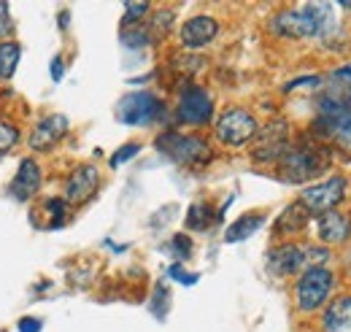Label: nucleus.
<instances>
[{
  "label": "nucleus",
  "instance_id": "1",
  "mask_svg": "<svg viewBox=\"0 0 351 332\" xmlns=\"http://www.w3.org/2000/svg\"><path fill=\"white\" fill-rule=\"evenodd\" d=\"M276 165H278V173L284 181L306 184L327 167V157L319 152V146H289L287 154Z\"/></svg>",
  "mask_w": 351,
  "mask_h": 332
},
{
  "label": "nucleus",
  "instance_id": "2",
  "mask_svg": "<svg viewBox=\"0 0 351 332\" xmlns=\"http://www.w3.org/2000/svg\"><path fill=\"white\" fill-rule=\"evenodd\" d=\"M335 287V276L327 268H308L295 284V303L303 313H313L330 303V292Z\"/></svg>",
  "mask_w": 351,
  "mask_h": 332
},
{
  "label": "nucleus",
  "instance_id": "3",
  "mask_svg": "<svg viewBox=\"0 0 351 332\" xmlns=\"http://www.w3.org/2000/svg\"><path fill=\"white\" fill-rule=\"evenodd\" d=\"M157 149L171 157L173 163L178 165H186V167H197V165H206L211 160V149L208 143L200 138V135H181V132H162L157 138Z\"/></svg>",
  "mask_w": 351,
  "mask_h": 332
},
{
  "label": "nucleus",
  "instance_id": "4",
  "mask_svg": "<svg viewBox=\"0 0 351 332\" xmlns=\"http://www.w3.org/2000/svg\"><path fill=\"white\" fill-rule=\"evenodd\" d=\"M346 192H349V178L346 176H332V178H327L322 184L308 187L306 192H300V200L298 203L306 208L308 213L322 216L327 211H335L338 203H343Z\"/></svg>",
  "mask_w": 351,
  "mask_h": 332
},
{
  "label": "nucleus",
  "instance_id": "5",
  "mask_svg": "<svg viewBox=\"0 0 351 332\" xmlns=\"http://www.w3.org/2000/svg\"><path fill=\"white\" fill-rule=\"evenodd\" d=\"M165 114V106L152 92H130L117 106V119L125 125H152Z\"/></svg>",
  "mask_w": 351,
  "mask_h": 332
},
{
  "label": "nucleus",
  "instance_id": "6",
  "mask_svg": "<svg viewBox=\"0 0 351 332\" xmlns=\"http://www.w3.org/2000/svg\"><path fill=\"white\" fill-rule=\"evenodd\" d=\"M257 119L246 108H227L217 119V138L224 146H246L257 135Z\"/></svg>",
  "mask_w": 351,
  "mask_h": 332
},
{
  "label": "nucleus",
  "instance_id": "7",
  "mask_svg": "<svg viewBox=\"0 0 351 332\" xmlns=\"http://www.w3.org/2000/svg\"><path fill=\"white\" fill-rule=\"evenodd\" d=\"M270 33L278 38H292V41H308L316 38V19L306 5L287 8L270 19Z\"/></svg>",
  "mask_w": 351,
  "mask_h": 332
},
{
  "label": "nucleus",
  "instance_id": "8",
  "mask_svg": "<svg viewBox=\"0 0 351 332\" xmlns=\"http://www.w3.org/2000/svg\"><path fill=\"white\" fill-rule=\"evenodd\" d=\"M176 114H178V122L184 125H208L214 117V100L203 86L189 84L178 97Z\"/></svg>",
  "mask_w": 351,
  "mask_h": 332
},
{
  "label": "nucleus",
  "instance_id": "9",
  "mask_svg": "<svg viewBox=\"0 0 351 332\" xmlns=\"http://www.w3.org/2000/svg\"><path fill=\"white\" fill-rule=\"evenodd\" d=\"M254 138H257V146H254L257 163H278L289 149V127L284 119L260 127Z\"/></svg>",
  "mask_w": 351,
  "mask_h": 332
},
{
  "label": "nucleus",
  "instance_id": "10",
  "mask_svg": "<svg viewBox=\"0 0 351 332\" xmlns=\"http://www.w3.org/2000/svg\"><path fill=\"white\" fill-rule=\"evenodd\" d=\"M267 270L273 276H278V278H287V276H295L300 270H308L306 246L284 244V246L273 249L267 254Z\"/></svg>",
  "mask_w": 351,
  "mask_h": 332
},
{
  "label": "nucleus",
  "instance_id": "11",
  "mask_svg": "<svg viewBox=\"0 0 351 332\" xmlns=\"http://www.w3.org/2000/svg\"><path fill=\"white\" fill-rule=\"evenodd\" d=\"M97 187H100V173H97V167L95 165L76 167V170L68 176V181H65V198H62V200L82 206V203H87V200L95 198Z\"/></svg>",
  "mask_w": 351,
  "mask_h": 332
},
{
  "label": "nucleus",
  "instance_id": "12",
  "mask_svg": "<svg viewBox=\"0 0 351 332\" xmlns=\"http://www.w3.org/2000/svg\"><path fill=\"white\" fill-rule=\"evenodd\" d=\"M219 36V22L208 14H197L184 22L181 27V46L184 49H203Z\"/></svg>",
  "mask_w": 351,
  "mask_h": 332
},
{
  "label": "nucleus",
  "instance_id": "13",
  "mask_svg": "<svg viewBox=\"0 0 351 332\" xmlns=\"http://www.w3.org/2000/svg\"><path fill=\"white\" fill-rule=\"evenodd\" d=\"M316 235L322 244L327 246H338V244H349L351 241V216L341 211H327L319 216L316 222Z\"/></svg>",
  "mask_w": 351,
  "mask_h": 332
},
{
  "label": "nucleus",
  "instance_id": "14",
  "mask_svg": "<svg viewBox=\"0 0 351 332\" xmlns=\"http://www.w3.org/2000/svg\"><path fill=\"white\" fill-rule=\"evenodd\" d=\"M65 132H68V119H65L62 114H51V117L41 119L38 127L33 130V135H30V146H33L36 152H49Z\"/></svg>",
  "mask_w": 351,
  "mask_h": 332
},
{
  "label": "nucleus",
  "instance_id": "15",
  "mask_svg": "<svg viewBox=\"0 0 351 332\" xmlns=\"http://www.w3.org/2000/svg\"><path fill=\"white\" fill-rule=\"evenodd\" d=\"M38 189H41V167L33 160H22L16 176H14V184H11L14 198L16 200H30Z\"/></svg>",
  "mask_w": 351,
  "mask_h": 332
},
{
  "label": "nucleus",
  "instance_id": "16",
  "mask_svg": "<svg viewBox=\"0 0 351 332\" xmlns=\"http://www.w3.org/2000/svg\"><path fill=\"white\" fill-rule=\"evenodd\" d=\"M324 332H343L351 330V294H341L327 303L324 316H322Z\"/></svg>",
  "mask_w": 351,
  "mask_h": 332
},
{
  "label": "nucleus",
  "instance_id": "17",
  "mask_svg": "<svg viewBox=\"0 0 351 332\" xmlns=\"http://www.w3.org/2000/svg\"><path fill=\"white\" fill-rule=\"evenodd\" d=\"M311 213L300 203H292L278 219H276V235H298L308 224Z\"/></svg>",
  "mask_w": 351,
  "mask_h": 332
},
{
  "label": "nucleus",
  "instance_id": "18",
  "mask_svg": "<svg viewBox=\"0 0 351 332\" xmlns=\"http://www.w3.org/2000/svg\"><path fill=\"white\" fill-rule=\"evenodd\" d=\"M265 224V216L263 213H246V216H241V219H235L230 227H227V235H224V241L227 244H238V241H246V238H252L260 227Z\"/></svg>",
  "mask_w": 351,
  "mask_h": 332
},
{
  "label": "nucleus",
  "instance_id": "19",
  "mask_svg": "<svg viewBox=\"0 0 351 332\" xmlns=\"http://www.w3.org/2000/svg\"><path fill=\"white\" fill-rule=\"evenodd\" d=\"M217 219L219 216H214V208L208 206V203H195V206H189V213H186V227L195 230V233H203Z\"/></svg>",
  "mask_w": 351,
  "mask_h": 332
},
{
  "label": "nucleus",
  "instance_id": "20",
  "mask_svg": "<svg viewBox=\"0 0 351 332\" xmlns=\"http://www.w3.org/2000/svg\"><path fill=\"white\" fill-rule=\"evenodd\" d=\"M16 62H19V46L14 41H3L0 43V82L14 76Z\"/></svg>",
  "mask_w": 351,
  "mask_h": 332
},
{
  "label": "nucleus",
  "instance_id": "21",
  "mask_svg": "<svg viewBox=\"0 0 351 332\" xmlns=\"http://www.w3.org/2000/svg\"><path fill=\"white\" fill-rule=\"evenodd\" d=\"M149 11H152V5H149V3H128V5H125V25L135 27V25H138Z\"/></svg>",
  "mask_w": 351,
  "mask_h": 332
},
{
  "label": "nucleus",
  "instance_id": "22",
  "mask_svg": "<svg viewBox=\"0 0 351 332\" xmlns=\"http://www.w3.org/2000/svg\"><path fill=\"white\" fill-rule=\"evenodd\" d=\"M149 41H152V36H149L143 27H128V30L122 33V43H125V46H130V49L146 46Z\"/></svg>",
  "mask_w": 351,
  "mask_h": 332
},
{
  "label": "nucleus",
  "instance_id": "23",
  "mask_svg": "<svg viewBox=\"0 0 351 332\" xmlns=\"http://www.w3.org/2000/svg\"><path fill=\"white\" fill-rule=\"evenodd\" d=\"M16 141H19V130H16L14 125L0 122V154H3V152H8Z\"/></svg>",
  "mask_w": 351,
  "mask_h": 332
},
{
  "label": "nucleus",
  "instance_id": "24",
  "mask_svg": "<svg viewBox=\"0 0 351 332\" xmlns=\"http://www.w3.org/2000/svg\"><path fill=\"white\" fill-rule=\"evenodd\" d=\"M44 208L54 216V222H51V227H60L62 222H65V211H68V203L62 200V198H57V200H46Z\"/></svg>",
  "mask_w": 351,
  "mask_h": 332
},
{
  "label": "nucleus",
  "instance_id": "25",
  "mask_svg": "<svg viewBox=\"0 0 351 332\" xmlns=\"http://www.w3.org/2000/svg\"><path fill=\"white\" fill-rule=\"evenodd\" d=\"M138 152H141V146H138V143H128V146H122V149H119V152L111 157V167H119L122 163L132 160Z\"/></svg>",
  "mask_w": 351,
  "mask_h": 332
},
{
  "label": "nucleus",
  "instance_id": "26",
  "mask_svg": "<svg viewBox=\"0 0 351 332\" xmlns=\"http://www.w3.org/2000/svg\"><path fill=\"white\" fill-rule=\"evenodd\" d=\"M171 246H173V251H176V257H178V259H189V254H192V241H189L186 235H176Z\"/></svg>",
  "mask_w": 351,
  "mask_h": 332
},
{
  "label": "nucleus",
  "instance_id": "27",
  "mask_svg": "<svg viewBox=\"0 0 351 332\" xmlns=\"http://www.w3.org/2000/svg\"><path fill=\"white\" fill-rule=\"evenodd\" d=\"M14 30V22H11V14H8V3L0 0V38H8Z\"/></svg>",
  "mask_w": 351,
  "mask_h": 332
},
{
  "label": "nucleus",
  "instance_id": "28",
  "mask_svg": "<svg viewBox=\"0 0 351 332\" xmlns=\"http://www.w3.org/2000/svg\"><path fill=\"white\" fill-rule=\"evenodd\" d=\"M168 276H173L178 284H195L197 281V273H186L181 265H171L168 268Z\"/></svg>",
  "mask_w": 351,
  "mask_h": 332
},
{
  "label": "nucleus",
  "instance_id": "29",
  "mask_svg": "<svg viewBox=\"0 0 351 332\" xmlns=\"http://www.w3.org/2000/svg\"><path fill=\"white\" fill-rule=\"evenodd\" d=\"M152 25H154L157 30H162V33H168V27L173 25V14H168V11H165V14H157V16L152 19Z\"/></svg>",
  "mask_w": 351,
  "mask_h": 332
},
{
  "label": "nucleus",
  "instance_id": "30",
  "mask_svg": "<svg viewBox=\"0 0 351 332\" xmlns=\"http://www.w3.org/2000/svg\"><path fill=\"white\" fill-rule=\"evenodd\" d=\"M316 84H322L319 76H308V79H295V82H289L284 89H287V92H292V89H298V86H316Z\"/></svg>",
  "mask_w": 351,
  "mask_h": 332
},
{
  "label": "nucleus",
  "instance_id": "31",
  "mask_svg": "<svg viewBox=\"0 0 351 332\" xmlns=\"http://www.w3.org/2000/svg\"><path fill=\"white\" fill-rule=\"evenodd\" d=\"M41 319H22L19 322V332H41Z\"/></svg>",
  "mask_w": 351,
  "mask_h": 332
},
{
  "label": "nucleus",
  "instance_id": "32",
  "mask_svg": "<svg viewBox=\"0 0 351 332\" xmlns=\"http://www.w3.org/2000/svg\"><path fill=\"white\" fill-rule=\"evenodd\" d=\"M62 73H65L62 60H60V57H54V60H51V79H54V82H60V79H62Z\"/></svg>",
  "mask_w": 351,
  "mask_h": 332
},
{
  "label": "nucleus",
  "instance_id": "33",
  "mask_svg": "<svg viewBox=\"0 0 351 332\" xmlns=\"http://www.w3.org/2000/svg\"><path fill=\"white\" fill-rule=\"evenodd\" d=\"M349 103H351V86H349Z\"/></svg>",
  "mask_w": 351,
  "mask_h": 332
}]
</instances>
